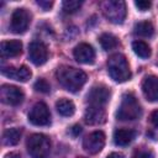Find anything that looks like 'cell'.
Here are the masks:
<instances>
[{"mask_svg":"<svg viewBox=\"0 0 158 158\" xmlns=\"http://www.w3.org/2000/svg\"><path fill=\"white\" fill-rule=\"evenodd\" d=\"M56 75H57L59 84L64 89L72 93L80 90L86 81V74L83 70L77 69L74 67H69V65L59 67L57 69Z\"/></svg>","mask_w":158,"mask_h":158,"instance_id":"6da1fadb","label":"cell"},{"mask_svg":"<svg viewBox=\"0 0 158 158\" xmlns=\"http://www.w3.org/2000/svg\"><path fill=\"white\" fill-rule=\"evenodd\" d=\"M107 72L111 79L117 83H123L131 78V70L126 57L121 53H115L107 59Z\"/></svg>","mask_w":158,"mask_h":158,"instance_id":"7a4b0ae2","label":"cell"},{"mask_svg":"<svg viewBox=\"0 0 158 158\" xmlns=\"http://www.w3.org/2000/svg\"><path fill=\"white\" fill-rule=\"evenodd\" d=\"M142 115V107L133 94H125L121 99L116 117L121 121H133Z\"/></svg>","mask_w":158,"mask_h":158,"instance_id":"3957f363","label":"cell"},{"mask_svg":"<svg viewBox=\"0 0 158 158\" xmlns=\"http://www.w3.org/2000/svg\"><path fill=\"white\" fill-rule=\"evenodd\" d=\"M27 152L32 158H47L51 152V139L42 133H33L26 142Z\"/></svg>","mask_w":158,"mask_h":158,"instance_id":"277c9868","label":"cell"},{"mask_svg":"<svg viewBox=\"0 0 158 158\" xmlns=\"http://www.w3.org/2000/svg\"><path fill=\"white\" fill-rule=\"evenodd\" d=\"M105 17L112 23H122L126 17V4L121 0H106L101 4Z\"/></svg>","mask_w":158,"mask_h":158,"instance_id":"5b68a950","label":"cell"},{"mask_svg":"<svg viewBox=\"0 0 158 158\" xmlns=\"http://www.w3.org/2000/svg\"><path fill=\"white\" fill-rule=\"evenodd\" d=\"M28 121L36 126H47L51 122V112L44 102H37L33 105L28 114Z\"/></svg>","mask_w":158,"mask_h":158,"instance_id":"8992f818","label":"cell"},{"mask_svg":"<svg viewBox=\"0 0 158 158\" xmlns=\"http://www.w3.org/2000/svg\"><path fill=\"white\" fill-rule=\"evenodd\" d=\"M31 15L26 9H16L11 15L10 28L14 33H23L30 25Z\"/></svg>","mask_w":158,"mask_h":158,"instance_id":"52a82bcc","label":"cell"},{"mask_svg":"<svg viewBox=\"0 0 158 158\" xmlns=\"http://www.w3.org/2000/svg\"><path fill=\"white\" fill-rule=\"evenodd\" d=\"M110 90L105 85H95L90 89L86 95V102L89 106H99L104 107V105L109 101Z\"/></svg>","mask_w":158,"mask_h":158,"instance_id":"ba28073f","label":"cell"},{"mask_svg":"<svg viewBox=\"0 0 158 158\" xmlns=\"http://www.w3.org/2000/svg\"><path fill=\"white\" fill-rule=\"evenodd\" d=\"M105 144V133L102 131H94L88 135L83 141V147L90 154L99 153Z\"/></svg>","mask_w":158,"mask_h":158,"instance_id":"9c48e42d","label":"cell"},{"mask_svg":"<svg viewBox=\"0 0 158 158\" xmlns=\"http://www.w3.org/2000/svg\"><path fill=\"white\" fill-rule=\"evenodd\" d=\"M28 58L35 65H42L47 62L48 49L44 43L40 41H33L28 46Z\"/></svg>","mask_w":158,"mask_h":158,"instance_id":"30bf717a","label":"cell"},{"mask_svg":"<svg viewBox=\"0 0 158 158\" xmlns=\"http://www.w3.org/2000/svg\"><path fill=\"white\" fill-rule=\"evenodd\" d=\"M0 98L1 101L7 105H19L23 100V93L15 85L4 84L0 89Z\"/></svg>","mask_w":158,"mask_h":158,"instance_id":"8fae6325","label":"cell"},{"mask_svg":"<svg viewBox=\"0 0 158 158\" xmlns=\"http://www.w3.org/2000/svg\"><path fill=\"white\" fill-rule=\"evenodd\" d=\"M73 56L81 64H91L95 59V51L88 43H79L73 49Z\"/></svg>","mask_w":158,"mask_h":158,"instance_id":"7c38bea8","label":"cell"},{"mask_svg":"<svg viewBox=\"0 0 158 158\" xmlns=\"http://www.w3.org/2000/svg\"><path fill=\"white\" fill-rule=\"evenodd\" d=\"M142 93L148 101H158V77H146L142 83Z\"/></svg>","mask_w":158,"mask_h":158,"instance_id":"4fadbf2b","label":"cell"},{"mask_svg":"<svg viewBox=\"0 0 158 158\" xmlns=\"http://www.w3.org/2000/svg\"><path fill=\"white\" fill-rule=\"evenodd\" d=\"M1 73L10 78V79H14V80H17V81H27L32 73L31 70L26 67V65H21L19 68H15V67H6V68H2L1 69Z\"/></svg>","mask_w":158,"mask_h":158,"instance_id":"5bb4252c","label":"cell"},{"mask_svg":"<svg viewBox=\"0 0 158 158\" xmlns=\"http://www.w3.org/2000/svg\"><path fill=\"white\" fill-rule=\"evenodd\" d=\"M84 120L89 125H99L105 121V111L99 106H88L84 114Z\"/></svg>","mask_w":158,"mask_h":158,"instance_id":"9a60e30c","label":"cell"},{"mask_svg":"<svg viewBox=\"0 0 158 158\" xmlns=\"http://www.w3.org/2000/svg\"><path fill=\"white\" fill-rule=\"evenodd\" d=\"M1 56L6 58L17 57L22 52V43L19 40H10L1 42Z\"/></svg>","mask_w":158,"mask_h":158,"instance_id":"2e32d148","label":"cell"},{"mask_svg":"<svg viewBox=\"0 0 158 158\" xmlns=\"http://www.w3.org/2000/svg\"><path fill=\"white\" fill-rule=\"evenodd\" d=\"M136 137V131L131 128H117L114 132V142L117 146H127Z\"/></svg>","mask_w":158,"mask_h":158,"instance_id":"e0dca14e","label":"cell"},{"mask_svg":"<svg viewBox=\"0 0 158 158\" xmlns=\"http://www.w3.org/2000/svg\"><path fill=\"white\" fill-rule=\"evenodd\" d=\"M22 131L20 128H7L2 135V142L6 146H15L20 142Z\"/></svg>","mask_w":158,"mask_h":158,"instance_id":"ac0fdd59","label":"cell"},{"mask_svg":"<svg viewBox=\"0 0 158 158\" xmlns=\"http://www.w3.org/2000/svg\"><path fill=\"white\" fill-rule=\"evenodd\" d=\"M56 109L62 116H72L75 111V106L72 100L69 99H59L56 102Z\"/></svg>","mask_w":158,"mask_h":158,"instance_id":"d6986e66","label":"cell"},{"mask_svg":"<svg viewBox=\"0 0 158 158\" xmlns=\"http://www.w3.org/2000/svg\"><path fill=\"white\" fill-rule=\"evenodd\" d=\"M135 33L141 37H151L154 33V27L149 21H141L135 25Z\"/></svg>","mask_w":158,"mask_h":158,"instance_id":"ffe728a7","label":"cell"},{"mask_svg":"<svg viewBox=\"0 0 158 158\" xmlns=\"http://www.w3.org/2000/svg\"><path fill=\"white\" fill-rule=\"evenodd\" d=\"M99 42H100L102 49H105V51H110V49L117 47V44H118V40L111 33H102L99 37Z\"/></svg>","mask_w":158,"mask_h":158,"instance_id":"44dd1931","label":"cell"},{"mask_svg":"<svg viewBox=\"0 0 158 158\" xmlns=\"http://www.w3.org/2000/svg\"><path fill=\"white\" fill-rule=\"evenodd\" d=\"M132 49L141 58H148L151 56V47L144 41H135L132 43Z\"/></svg>","mask_w":158,"mask_h":158,"instance_id":"7402d4cb","label":"cell"},{"mask_svg":"<svg viewBox=\"0 0 158 158\" xmlns=\"http://www.w3.org/2000/svg\"><path fill=\"white\" fill-rule=\"evenodd\" d=\"M81 4L83 2L81 1H78V0H65V1H63L62 7H63L64 12L73 14V12H75V11H78L80 9Z\"/></svg>","mask_w":158,"mask_h":158,"instance_id":"603a6c76","label":"cell"},{"mask_svg":"<svg viewBox=\"0 0 158 158\" xmlns=\"http://www.w3.org/2000/svg\"><path fill=\"white\" fill-rule=\"evenodd\" d=\"M33 89L37 93H42V94H47L51 90V85L46 79H38L35 84H33Z\"/></svg>","mask_w":158,"mask_h":158,"instance_id":"cb8c5ba5","label":"cell"},{"mask_svg":"<svg viewBox=\"0 0 158 158\" xmlns=\"http://www.w3.org/2000/svg\"><path fill=\"white\" fill-rule=\"evenodd\" d=\"M132 158H154L153 153L151 149L148 148H144V147H141L138 149H136L132 154Z\"/></svg>","mask_w":158,"mask_h":158,"instance_id":"d4e9b609","label":"cell"},{"mask_svg":"<svg viewBox=\"0 0 158 158\" xmlns=\"http://www.w3.org/2000/svg\"><path fill=\"white\" fill-rule=\"evenodd\" d=\"M135 5L141 10V11H146L151 7V1H147V0H138V1H135Z\"/></svg>","mask_w":158,"mask_h":158,"instance_id":"484cf974","label":"cell"},{"mask_svg":"<svg viewBox=\"0 0 158 158\" xmlns=\"http://www.w3.org/2000/svg\"><path fill=\"white\" fill-rule=\"evenodd\" d=\"M37 5L38 6H41L44 11H47V10H49L51 7H52V5H53V1H46V0H38L37 1Z\"/></svg>","mask_w":158,"mask_h":158,"instance_id":"4316f807","label":"cell"},{"mask_svg":"<svg viewBox=\"0 0 158 158\" xmlns=\"http://www.w3.org/2000/svg\"><path fill=\"white\" fill-rule=\"evenodd\" d=\"M151 122L156 127H158V110H156V111L152 112V115H151Z\"/></svg>","mask_w":158,"mask_h":158,"instance_id":"83f0119b","label":"cell"},{"mask_svg":"<svg viewBox=\"0 0 158 158\" xmlns=\"http://www.w3.org/2000/svg\"><path fill=\"white\" fill-rule=\"evenodd\" d=\"M70 131H72V133H73L74 136H78V135L81 132V127H80L79 125H74V126L72 127V130H70Z\"/></svg>","mask_w":158,"mask_h":158,"instance_id":"f1b7e54d","label":"cell"},{"mask_svg":"<svg viewBox=\"0 0 158 158\" xmlns=\"http://www.w3.org/2000/svg\"><path fill=\"white\" fill-rule=\"evenodd\" d=\"M106 158H125L123 157V154L122 153H118V152H112V153H110Z\"/></svg>","mask_w":158,"mask_h":158,"instance_id":"f546056e","label":"cell"},{"mask_svg":"<svg viewBox=\"0 0 158 158\" xmlns=\"http://www.w3.org/2000/svg\"><path fill=\"white\" fill-rule=\"evenodd\" d=\"M6 158H21V156L17 154V153H10V154L6 156Z\"/></svg>","mask_w":158,"mask_h":158,"instance_id":"4dcf8cb0","label":"cell"}]
</instances>
